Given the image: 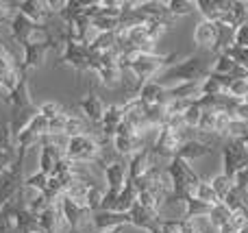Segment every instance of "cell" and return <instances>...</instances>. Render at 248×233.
<instances>
[{
	"label": "cell",
	"mask_w": 248,
	"mask_h": 233,
	"mask_svg": "<svg viewBox=\"0 0 248 233\" xmlns=\"http://www.w3.org/2000/svg\"><path fill=\"white\" fill-rule=\"evenodd\" d=\"M105 190H107V187H103V186H98V183H94V186L90 187V192H87V209H90L92 214L100 209V203H103Z\"/></svg>",
	"instance_id": "8d00e7d4"
},
{
	"label": "cell",
	"mask_w": 248,
	"mask_h": 233,
	"mask_svg": "<svg viewBox=\"0 0 248 233\" xmlns=\"http://www.w3.org/2000/svg\"><path fill=\"white\" fill-rule=\"evenodd\" d=\"M92 227L94 233H107L118 227H128V214L118 212H94L92 214Z\"/></svg>",
	"instance_id": "5bb4252c"
},
{
	"label": "cell",
	"mask_w": 248,
	"mask_h": 233,
	"mask_svg": "<svg viewBox=\"0 0 248 233\" xmlns=\"http://www.w3.org/2000/svg\"><path fill=\"white\" fill-rule=\"evenodd\" d=\"M201 116H202V107L198 103H192L187 111L183 113L185 126H187V129H198V124H201Z\"/></svg>",
	"instance_id": "f35d334b"
},
{
	"label": "cell",
	"mask_w": 248,
	"mask_h": 233,
	"mask_svg": "<svg viewBox=\"0 0 248 233\" xmlns=\"http://www.w3.org/2000/svg\"><path fill=\"white\" fill-rule=\"evenodd\" d=\"M22 48V59H20V65L24 72H31V70H37L44 65V59H46V52L48 50H57L59 52V48L63 50V42H61V37H55L50 39V42H39V44H24Z\"/></svg>",
	"instance_id": "9c48e42d"
},
{
	"label": "cell",
	"mask_w": 248,
	"mask_h": 233,
	"mask_svg": "<svg viewBox=\"0 0 248 233\" xmlns=\"http://www.w3.org/2000/svg\"><path fill=\"white\" fill-rule=\"evenodd\" d=\"M207 218H209V222L216 227V229L222 231L224 227L229 225V220H231V209H229L224 203H218V205L211 207V212H209V216Z\"/></svg>",
	"instance_id": "1f68e13d"
},
{
	"label": "cell",
	"mask_w": 248,
	"mask_h": 233,
	"mask_svg": "<svg viewBox=\"0 0 248 233\" xmlns=\"http://www.w3.org/2000/svg\"><path fill=\"white\" fill-rule=\"evenodd\" d=\"M59 151H57V146L50 142V138H44L42 142H39V172L48 174L50 177L52 170H55V164L59 161Z\"/></svg>",
	"instance_id": "7402d4cb"
},
{
	"label": "cell",
	"mask_w": 248,
	"mask_h": 233,
	"mask_svg": "<svg viewBox=\"0 0 248 233\" xmlns=\"http://www.w3.org/2000/svg\"><path fill=\"white\" fill-rule=\"evenodd\" d=\"M233 183L240 192H248V168H242L240 172L233 177Z\"/></svg>",
	"instance_id": "f6af8a7d"
},
{
	"label": "cell",
	"mask_w": 248,
	"mask_h": 233,
	"mask_svg": "<svg viewBox=\"0 0 248 233\" xmlns=\"http://www.w3.org/2000/svg\"><path fill=\"white\" fill-rule=\"evenodd\" d=\"M13 146H16V142H13L9 122L0 118V153H11V155H16V148Z\"/></svg>",
	"instance_id": "d590c367"
},
{
	"label": "cell",
	"mask_w": 248,
	"mask_h": 233,
	"mask_svg": "<svg viewBox=\"0 0 248 233\" xmlns=\"http://www.w3.org/2000/svg\"><path fill=\"white\" fill-rule=\"evenodd\" d=\"M216 146H211V144L202 142V140H187V142L181 144L179 153H176V157H181V159H185L187 164H192V161L196 159H202V157L211 155L214 153Z\"/></svg>",
	"instance_id": "d6986e66"
},
{
	"label": "cell",
	"mask_w": 248,
	"mask_h": 233,
	"mask_svg": "<svg viewBox=\"0 0 248 233\" xmlns=\"http://www.w3.org/2000/svg\"><path fill=\"white\" fill-rule=\"evenodd\" d=\"M124 122V109L122 105H107L103 113V120H100L98 129L103 133V140H113V135L118 133L120 124Z\"/></svg>",
	"instance_id": "2e32d148"
},
{
	"label": "cell",
	"mask_w": 248,
	"mask_h": 233,
	"mask_svg": "<svg viewBox=\"0 0 248 233\" xmlns=\"http://www.w3.org/2000/svg\"><path fill=\"white\" fill-rule=\"evenodd\" d=\"M48 187V174L44 172H33L24 179V190H31V192H37V194H44Z\"/></svg>",
	"instance_id": "e575fe53"
},
{
	"label": "cell",
	"mask_w": 248,
	"mask_h": 233,
	"mask_svg": "<svg viewBox=\"0 0 248 233\" xmlns=\"http://www.w3.org/2000/svg\"><path fill=\"white\" fill-rule=\"evenodd\" d=\"M13 159H16V155H11V153H0V174L13 164Z\"/></svg>",
	"instance_id": "bcb514c9"
},
{
	"label": "cell",
	"mask_w": 248,
	"mask_h": 233,
	"mask_svg": "<svg viewBox=\"0 0 248 233\" xmlns=\"http://www.w3.org/2000/svg\"><path fill=\"white\" fill-rule=\"evenodd\" d=\"M244 103H246V105H248V96H246V98H244Z\"/></svg>",
	"instance_id": "681fc988"
},
{
	"label": "cell",
	"mask_w": 248,
	"mask_h": 233,
	"mask_svg": "<svg viewBox=\"0 0 248 233\" xmlns=\"http://www.w3.org/2000/svg\"><path fill=\"white\" fill-rule=\"evenodd\" d=\"M231 83V77H218V74H209L202 78V96H220L227 94V87Z\"/></svg>",
	"instance_id": "d4e9b609"
},
{
	"label": "cell",
	"mask_w": 248,
	"mask_h": 233,
	"mask_svg": "<svg viewBox=\"0 0 248 233\" xmlns=\"http://www.w3.org/2000/svg\"><path fill=\"white\" fill-rule=\"evenodd\" d=\"M227 94L233 96V98H237V100H244L248 96V77L231 78V83H229V87H227Z\"/></svg>",
	"instance_id": "74e56055"
},
{
	"label": "cell",
	"mask_w": 248,
	"mask_h": 233,
	"mask_svg": "<svg viewBox=\"0 0 248 233\" xmlns=\"http://www.w3.org/2000/svg\"><path fill=\"white\" fill-rule=\"evenodd\" d=\"M13 16H16V9H13L11 2H0V29L4 24H11Z\"/></svg>",
	"instance_id": "b9f144b4"
},
{
	"label": "cell",
	"mask_w": 248,
	"mask_h": 233,
	"mask_svg": "<svg viewBox=\"0 0 248 233\" xmlns=\"http://www.w3.org/2000/svg\"><path fill=\"white\" fill-rule=\"evenodd\" d=\"M168 11L174 17H185L189 13L196 11V2H189V0H168Z\"/></svg>",
	"instance_id": "d6a6232c"
},
{
	"label": "cell",
	"mask_w": 248,
	"mask_h": 233,
	"mask_svg": "<svg viewBox=\"0 0 248 233\" xmlns=\"http://www.w3.org/2000/svg\"><path fill=\"white\" fill-rule=\"evenodd\" d=\"M103 174H105V187L107 190H116L120 192L128 181V168H126V159H113L109 164L103 166Z\"/></svg>",
	"instance_id": "4fadbf2b"
},
{
	"label": "cell",
	"mask_w": 248,
	"mask_h": 233,
	"mask_svg": "<svg viewBox=\"0 0 248 233\" xmlns=\"http://www.w3.org/2000/svg\"><path fill=\"white\" fill-rule=\"evenodd\" d=\"M9 105L11 109H20V107H33V96H31V87H29V74L17 83L9 94Z\"/></svg>",
	"instance_id": "cb8c5ba5"
},
{
	"label": "cell",
	"mask_w": 248,
	"mask_h": 233,
	"mask_svg": "<svg viewBox=\"0 0 248 233\" xmlns=\"http://www.w3.org/2000/svg\"><path fill=\"white\" fill-rule=\"evenodd\" d=\"M24 157L26 148H16L13 164L0 174V207L13 201L24 187Z\"/></svg>",
	"instance_id": "5b68a950"
},
{
	"label": "cell",
	"mask_w": 248,
	"mask_h": 233,
	"mask_svg": "<svg viewBox=\"0 0 248 233\" xmlns=\"http://www.w3.org/2000/svg\"><path fill=\"white\" fill-rule=\"evenodd\" d=\"M248 22V0H233L231 2V24L242 26Z\"/></svg>",
	"instance_id": "836d02e7"
},
{
	"label": "cell",
	"mask_w": 248,
	"mask_h": 233,
	"mask_svg": "<svg viewBox=\"0 0 248 233\" xmlns=\"http://www.w3.org/2000/svg\"><path fill=\"white\" fill-rule=\"evenodd\" d=\"M17 65H20V59H17V57L7 48L2 29H0V83H2L4 78H7V74L11 72L13 68H17Z\"/></svg>",
	"instance_id": "484cf974"
},
{
	"label": "cell",
	"mask_w": 248,
	"mask_h": 233,
	"mask_svg": "<svg viewBox=\"0 0 248 233\" xmlns=\"http://www.w3.org/2000/svg\"><path fill=\"white\" fill-rule=\"evenodd\" d=\"M179 59H181L179 52H170V55H159V52H155V55H141L140 52L126 70H131L141 83H146V81H155L163 70L170 68Z\"/></svg>",
	"instance_id": "277c9868"
},
{
	"label": "cell",
	"mask_w": 248,
	"mask_h": 233,
	"mask_svg": "<svg viewBox=\"0 0 248 233\" xmlns=\"http://www.w3.org/2000/svg\"><path fill=\"white\" fill-rule=\"evenodd\" d=\"M107 233H124V227H118V229H111V231H107Z\"/></svg>",
	"instance_id": "7dc6e473"
},
{
	"label": "cell",
	"mask_w": 248,
	"mask_h": 233,
	"mask_svg": "<svg viewBox=\"0 0 248 233\" xmlns=\"http://www.w3.org/2000/svg\"><path fill=\"white\" fill-rule=\"evenodd\" d=\"M135 203H137V186L133 181H126V186H124L120 190V194H118L116 212L118 214H128Z\"/></svg>",
	"instance_id": "4316f807"
},
{
	"label": "cell",
	"mask_w": 248,
	"mask_h": 233,
	"mask_svg": "<svg viewBox=\"0 0 248 233\" xmlns=\"http://www.w3.org/2000/svg\"><path fill=\"white\" fill-rule=\"evenodd\" d=\"M128 227H135V229L146 231V233H155L161 227V214L135 203L131 207V212H128Z\"/></svg>",
	"instance_id": "30bf717a"
},
{
	"label": "cell",
	"mask_w": 248,
	"mask_h": 233,
	"mask_svg": "<svg viewBox=\"0 0 248 233\" xmlns=\"http://www.w3.org/2000/svg\"><path fill=\"white\" fill-rule=\"evenodd\" d=\"M11 4L26 20L35 22V24H39V26H46V22L50 20V16H52L50 7H48V0H22V2H11Z\"/></svg>",
	"instance_id": "7c38bea8"
},
{
	"label": "cell",
	"mask_w": 248,
	"mask_h": 233,
	"mask_svg": "<svg viewBox=\"0 0 248 233\" xmlns=\"http://www.w3.org/2000/svg\"><path fill=\"white\" fill-rule=\"evenodd\" d=\"M231 118H233V120H240V122H244V124H248V105L244 103V100H240V103L235 105Z\"/></svg>",
	"instance_id": "7bdbcfd3"
},
{
	"label": "cell",
	"mask_w": 248,
	"mask_h": 233,
	"mask_svg": "<svg viewBox=\"0 0 248 233\" xmlns=\"http://www.w3.org/2000/svg\"><path fill=\"white\" fill-rule=\"evenodd\" d=\"M116 44H118V35H116V31H111V33H100L98 37H96L94 42H92L90 52H94V55H103V52L113 50V48H116Z\"/></svg>",
	"instance_id": "4dcf8cb0"
},
{
	"label": "cell",
	"mask_w": 248,
	"mask_h": 233,
	"mask_svg": "<svg viewBox=\"0 0 248 233\" xmlns=\"http://www.w3.org/2000/svg\"><path fill=\"white\" fill-rule=\"evenodd\" d=\"M137 98L144 107H155V105H166V87L157 81H146L137 92Z\"/></svg>",
	"instance_id": "ffe728a7"
},
{
	"label": "cell",
	"mask_w": 248,
	"mask_h": 233,
	"mask_svg": "<svg viewBox=\"0 0 248 233\" xmlns=\"http://www.w3.org/2000/svg\"><path fill=\"white\" fill-rule=\"evenodd\" d=\"M137 11L146 17V20H174L168 11V2L161 0H144V2H137Z\"/></svg>",
	"instance_id": "603a6c76"
},
{
	"label": "cell",
	"mask_w": 248,
	"mask_h": 233,
	"mask_svg": "<svg viewBox=\"0 0 248 233\" xmlns=\"http://www.w3.org/2000/svg\"><path fill=\"white\" fill-rule=\"evenodd\" d=\"M61 39H63V50H61L59 59H57V68L59 65H68V68L77 70L78 74L90 72V57H92L90 48L85 44H78L74 39L63 37V33H61Z\"/></svg>",
	"instance_id": "52a82bcc"
},
{
	"label": "cell",
	"mask_w": 248,
	"mask_h": 233,
	"mask_svg": "<svg viewBox=\"0 0 248 233\" xmlns=\"http://www.w3.org/2000/svg\"><path fill=\"white\" fill-rule=\"evenodd\" d=\"M155 166V159H153V153H150V146L148 148H141L140 153H135L133 157L126 159V168H128V181H140L146 172Z\"/></svg>",
	"instance_id": "9a60e30c"
},
{
	"label": "cell",
	"mask_w": 248,
	"mask_h": 233,
	"mask_svg": "<svg viewBox=\"0 0 248 233\" xmlns=\"http://www.w3.org/2000/svg\"><path fill=\"white\" fill-rule=\"evenodd\" d=\"M65 120H68V111H63V113H59V116H55L52 120H48V138L63 135L65 133Z\"/></svg>",
	"instance_id": "ab89813d"
},
{
	"label": "cell",
	"mask_w": 248,
	"mask_h": 233,
	"mask_svg": "<svg viewBox=\"0 0 248 233\" xmlns=\"http://www.w3.org/2000/svg\"><path fill=\"white\" fill-rule=\"evenodd\" d=\"M202 81H187V83H179V85H172L166 87V98H183L189 100V103H198L202 98ZM166 100V103H168Z\"/></svg>",
	"instance_id": "ac0fdd59"
},
{
	"label": "cell",
	"mask_w": 248,
	"mask_h": 233,
	"mask_svg": "<svg viewBox=\"0 0 248 233\" xmlns=\"http://www.w3.org/2000/svg\"><path fill=\"white\" fill-rule=\"evenodd\" d=\"M211 63H214V59H207L202 52H194V55L181 57L176 63L163 70L155 81L161 83L163 87H172L187 81H202L205 77L211 74Z\"/></svg>",
	"instance_id": "6da1fadb"
},
{
	"label": "cell",
	"mask_w": 248,
	"mask_h": 233,
	"mask_svg": "<svg viewBox=\"0 0 248 233\" xmlns=\"http://www.w3.org/2000/svg\"><path fill=\"white\" fill-rule=\"evenodd\" d=\"M37 109H39V116L46 118V120H52L55 116H59V113L65 111V109L61 107L59 103H57V100H46V103L37 105Z\"/></svg>",
	"instance_id": "60d3db41"
},
{
	"label": "cell",
	"mask_w": 248,
	"mask_h": 233,
	"mask_svg": "<svg viewBox=\"0 0 248 233\" xmlns=\"http://www.w3.org/2000/svg\"><path fill=\"white\" fill-rule=\"evenodd\" d=\"M90 122L78 113H68L65 120V138H77V135H90Z\"/></svg>",
	"instance_id": "83f0119b"
},
{
	"label": "cell",
	"mask_w": 248,
	"mask_h": 233,
	"mask_svg": "<svg viewBox=\"0 0 248 233\" xmlns=\"http://www.w3.org/2000/svg\"><path fill=\"white\" fill-rule=\"evenodd\" d=\"M209 183H211V187H214V192H216V196H218V201L222 203L224 199H227L229 194H231V190H233V179L231 177H227V174L220 170L218 174H214V177L209 179Z\"/></svg>",
	"instance_id": "f546056e"
},
{
	"label": "cell",
	"mask_w": 248,
	"mask_h": 233,
	"mask_svg": "<svg viewBox=\"0 0 248 233\" xmlns=\"http://www.w3.org/2000/svg\"><path fill=\"white\" fill-rule=\"evenodd\" d=\"M192 199L201 201V203L209 205V207H214V205L220 203L216 192H214V187H211V183H209V179H201V181L196 183V187H194V192H192Z\"/></svg>",
	"instance_id": "f1b7e54d"
},
{
	"label": "cell",
	"mask_w": 248,
	"mask_h": 233,
	"mask_svg": "<svg viewBox=\"0 0 248 233\" xmlns=\"http://www.w3.org/2000/svg\"><path fill=\"white\" fill-rule=\"evenodd\" d=\"M78 109H81L83 118H85L92 126H98L100 120H103V113H105V109H107V105H105L103 98L96 94L94 85H90L85 92V96L78 100Z\"/></svg>",
	"instance_id": "8fae6325"
},
{
	"label": "cell",
	"mask_w": 248,
	"mask_h": 233,
	"mask_svg": "<svg viewBox=\"0 0 248 233\" xmlns=\"http://www.w3.org/2000/svg\"><path fill=\"white\" fill-rule=\"evenodd\" d=\"M111 144V140H96L94 135H77L65 138L63 155L74 164H100L103 161V148Z\"/></svg>",
	"instance_id": "3957f363"
},
{
	"label": "cell",
	"mask_w": 248,
	"mask_h": 233,
	"mask_svg": "<svg viewBox=\"0 0 248 233\" xmlns=\"http://www.w3.org/2000/svg\"><path fill=\"white\" fill-rule=\"evenodd\" d=\"M220 159H222V172L233 179L242 168H248L246 142H222Z\"/></svg>",
	"instance_id": "ba28073f"
},
{
	"label": "cell",
	"mask_w": 248,
	"mask_h": 233,
	"mask_svg": "<svg viewBox=\"0 0 248 233\" xmlns=\"http://www.w3.org/2000/svg\"><path fill=\"white\" fill-rule=\"evenodd\" d=\"M39 113L37 105H33V107H20V109H11V118H9V129H11V135H13V142H16L17 133H20L22 129H26V126L33 122V118Z\"/></svg>",
	"instance_id": "44dd1931"
},
{
	"label": "cell",
	"mask_w": 248,
	"mask_h": 233,
	"mask_svg": "<svg viewBox=\"0 0 248 233\" xmlns=\"http://www.w3.org/2000/svg\"><path fill=\"white\" fill-rule=\"evenodd\" d=\"M235 46L248 48V22L235 29Z\"/></svg>",
	"instance_id": "ee69618b"
},
{
	"label": "cell",
	"mask_w": 248,
	"mask_h": 233,
	"mask_svg": "<svg viewBox=\"0 0 248 233\" xmlns=\"http://www.w3.org/2000/svg\"><path fill=\"white\" fill-rule=\"evenodd\" d=\"M240 233H248V227H246V229H242V231H240Z\"/></svg>",
	"instance_id": "c3c4849f"
},
{
	"label": "cell",
	"mask_w": 248,
	"mask_h": 233,
	"mask_svg": "<svg viewBox=\"0 0 248 233\" xmlns=\"http://www.w3.org/2000/svg\"><path fill=\"white\" fill-rule=\"evenodd\" d=\"M216 39H218V24H216V22L201 20L194 26V44H196L198 48H205V50L214 52Z\"/></svg>",
	"instance_id": "e0dca14e"
},
{
	"label": "cell",
	"mask_w": 248,
	"mask_h": 233,
	"mask_svg": "<svg viewBox=\"0 0 248 233\" xmlns=\"http://www.w3.org/2000/svg\"><path fill=\"white\" fill-rule=\"evenodd\" d=\"M166 170L172 179V194H170V199L166 201L163 207H168V205H176V203L183 205L185 201L192 196L194 187H196V183L201 181L202 177L192 168V164H187V161L181 159V157H174V159L166 166Z\"/></svg>",
	"instance_id": "7a4b0ae2"
},
{
	"label": "cell",
	"mask_w": 248,
	"mask_h": 233,
	"mask_svg": "<svg viewBox=\"0 0 248 233\" xmlns=\"http://www.w3.org/2000/svg\"><path fill=\"white\" fill-rule=\"evenodd\" d=\"M9 33H11L13 42L20 44V46H24V44H39V42H50V39H55V35L50 33V29L48 26H39L35 24V22L26 20L22 13L16 11V16H13L11 24H9Z\"/></svg>",
	"instance_id": "8992f818"
}]
</instances>
